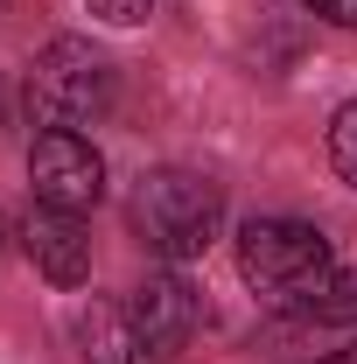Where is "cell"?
Here are the masks:
<instances>
[{
	"instance_id": "6da1fadb",
	"label": "cell",
	"mask_w": 357,
	"mask_h": 364,
	"mask_svg": "<svg viewBox=\"0 0 357 364\" xmlns=\"http://www.w3.org/2000/svg\"><path fill=\"white\" fill-rule=\"evenodd\" d=\"M127 218H134V238L154 259L189 267V259H203L218 245V231H224V189L211 176H196V168H154V176H140Z\"/></svg>"
},
{
	"instance_id": "7a4b0ae2",
	"label": "cell",
	"mask_w": 357,
	"mask_h": 364,
	"mask_svg": "<svg viewBox=\"0 0 357 364\" xmlns=\"http://www.w3.org/2000/svg\"><path fill=\"white\" fill-rule=\"evenodd\" d=\"M28 119L43 134H85L112 112V63L85 43V36H56V43L28 63Z\"/></svg>"
},
{
	"instance_id": "3957f363",
	"label": "cell",
	"mask_w": 357,
	"mask_h": 364,
	"mask_svg": "<svg viewBox=\"0 0 357 364\" xmlns=\"http://www.w3.org/2000/svg\"><path fill=\"white\" fill-rule=\"evenodd\" d=\"M238 273H245L252 294L294 309V301H309L315 287L336 273V252L302 218H252V225L238 231Z\"/></svg>"
},
{
	"instance_id": "277c9868",
	"label": "cell",
	"mask_w": 357,
	"mask_h": 364,
	"mask_svg": "<svg viewBox=\"0 0 357 364\" xmlns=\"http://www.w3.org/2000/svg\"><path fill=\"white\" fill-rule=\"evenodd\" d=\"M28 189H36L43 210L85 218L105 196V161H98V147L85 134H36V147H28Z\"/></svg>"
},
{
	"instance_id": "5b68a950",
	"label": "cell",
	"mask_w": 357,
	"mask_h": 364,
	"mask_svg": "<svg viewBox=\"0 0 357 364\" xmlns=\"http://www.w3.org/2000/svg\"><path fill=\"white\" fill-rule=\"evenodd\" d=\"M127 316H134V329L147 336L154 364H161V358H176L182 343L196 336V287H189L182 273H147L134 294H127Z\"/></svg>"
},
{
	"instance_id": "8992f818",
	"label": "cell",
	"mask_w": 357,
	"mask_h": 364,
	"mask_svg": "<svg viewBox=\"0 0 357 364\" xmlns=\"http://www.w3.org/2000/svg\"><path fill=\"white\" fill-rule=\"evenodd\" d=\"M21 245H28V259L43 273L49 287H85L91 280V231L85 218H70V210H28V225H21Z\"/></svg>"
},
{
	"instance_id": "52a82bcc",
	"label": "cell",
	"mask_w": 357,
	"mask_h": 364,
	"mask_svg": "<svg viewBox=\"0 0 357 364\" xmlns=\"http://www.w3.org/2000/svg\"><path fill=\"white\" fill-rule=\"evenodd\" d=\"M78 350H85V364H154L127 301H85L78 309Z\"/></svg>"
},
{
	"instance_id": "ba28073f",
	"label": "cell",
	"mask_w": 357,
	"mask_h": 364,
	"mask_svg": "<svg viewBox=\"0 0 357 364\" xmlns=\"http://www.w3.org/2000/svg\"><path fill=\"white\" fill-rule=\"evenodd\" d=\"M287 316H309V322H357V273H329L309 301H294Z\"/></svg>"
},
{
	"instance_id": "9c48e42d",
	"label": "cell",
	"mask_w": 357,
	"mask_h": 364,
	"mask_svg": "<svg viewBox=\"0 0 357 364\" xmlns=\"http://www.w3.org/2000/svg\"><path fill=\"white\" fill-rule=\"evenodd\" d=\"M329 168L357 189V98L336 105V119H329Z\"/></svg>"
},
{
	"instance_id": "30bf717a",
	"label": "cell",
	"mask_w": 357,
	"mask_h": 364,
	"mask_svg": "<svg viewBox=\"0 0 357 364\" xmlns=\"http://www.w3.org/2000/svg\"><path fill=\"white\" fill-rule=\"evenodd\" d=\"M91 14H98V21H112V28H134V21L154 14V0H91Z\"/></svg>"
},
{
	"instance_id": "8fae6325",
	"label": "cell",
	"mask_w": 357,
	"mask_h": 364,
	"mask_svg": "<svg viewBox=\"0 0 357 364\" xmlns=\"http://www.w3.org/2000/svg\"><path fill=\"white\" fill-rule=\"evenodd\" d=\"M302 7H315V14L336 21V28H357V0H302Z\"/></svg>"
},
{
	"instance_id": "7c38bea8",
	"label": "cell",
	"mask_w": 357,
	"mask_h": 364,
	"mask_svg": "<svg viewBox=\"0 0 357 364\" xmlns=\"http://www.w3.org/2000/svg\"><path fill=\"white\" fill-rule=\"evenodd\" d=\"M315 364H357V336L343 343V350H329V358H315Z\"/></svg>"
},
{
	"instance_id": "4fadbf2b",
	"label": "cell",
	"mask_w": 357,
	"mask_h": 364,
	"mask_svg": "<svg viewBox=\"0 0 357 364\" xmlns=\"http://www.w3.org/2000/svg\"><path fill=\"white\" fill-rule=\"evenodd\" d=\"M0 252H7V218H0Z\"/></svg>"
},
{
	"instance_id": "5bb4252c",
	"label": "cell",
	"mask_w": 357,
	"mask_h": 364,
	"mask_svg": "<svg viewBox=\"0 0 357 364\" xmlns=\"http://www.w3.org/2000/svg\"><path fill=\"white\" fill-rule=\"evenodd\" d=\"M0 119H7V91H0Z\"/></svg>"
}]
</instances>
